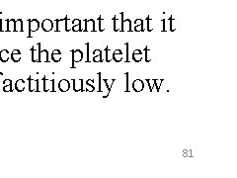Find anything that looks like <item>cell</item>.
Listing matches in <instances>:
<instances>
[{"mask_svg": "<svg viewBox=\"0 0 237 178\" xmlns=\"http://www.w3.org/2000/svg\"><path fill=\"white\" fill-rule=\"evenodd\" d=\"M135 31H136V32H141V31H144L143 30V23L140 24V25H136L135 27Z\"/></svg>", "mask_w": 237, "mask_h": 178, "instance_id": "d590c367", "label": "cell"}, {"mask_svg": "<svg viewBox=\"0 0 237 178\" xmlns=\"http://www.w3.org/2000/svg\"><path fill=\"white\" fill-rule=\"evenodd\" d=\"M86 46H87V52H88V48H89V44H86ZM87 62H89V56H88V55H87Z\"/></svg>", "mask_w": 237, "mask_h": 178, "instance_id": "60d3db41", "label": "cell"}, {"mask_svg": "<svg viewBox=\"0 0 237 178\" xmlns=\"http://www.w3.org/2000/svg\"><path fill=\"white\" fill-rule=\"evenodd\" d=\"M28 81H29V90L31 92H34V91H37L38 92V83H39V79H33L29 77L28 78Z\"/></svg>", "mask_w": 237, "mask_h": 178, "instance_id": "8fae6325", "label": "cell"}, {"mask_svg": "<svg viewBox=\"0 0 237 178\" xmlns=\"http://www.w3.org/2000/svg\"><path fill=\"white\" fill-rule=\"evenodd\" d=\"M0 31H8V20H0Z\"/></svg>", "mask_w": 237, "mask_h": 178, "instance_id": "d4e9b609", "label": "cell"}, {"mask_svg": "<svg viewBox=\"0 0 237 178\" xmlns=\"http://www.w3.org/2000/svg\"><path fill=\"white\" fill-rule=\"evenodd\" d=\"M123 31H127V32H131L132 30V21L129 19H124L122 23V32Z\"/></svg>", "mask_w": 237, "mask_h": 178, "instance_id": "7c38bea8", "label": "cell"}, {"mask_svg": "<svg viewBox=\"0 0 237 178\" xmlns=\"http://www.w3.org/2000/svg\"><path fill=\"white\" fill-rule=\"evenodd\" d=\"M8 31H10V32L15 31V20L14 19L8 20Z\"/></svg>", "mask_w": 237, "mask_h": 178, "instance_id": "83f0119b", "label": "cell"}, {"mask_svg": "<svg viewBox=\"0 0 237 178\" xmlns=\"http://www.w3.org/2000/svg\"><path fill=\"white\" fill-rule=\"evenodd\" d=\"M2 75H3V73H2V72H0V77H1Z\"/></svg>", "mask_w": 237, "mask_h": 178, "instance_id": "b9f144b4", "label": "cell"}, {"mask_svg": "<svg viewBox=\"0 0 237 178\" xmlns=\"http://www.w3.org/2000/svg\"><path fill=\"white\" fill-rule=\"evenodd\" d=\"M80 23H81V20H79V19H74L73 21H72V25L74 26V25H79Z\"/></svg>", "mask_w": 237, "mask_h": 178, "instance_id": "f35d334b", "label": "cell"}, {"mask_svg": "<svg viewBox=\"0 0 237 178\" xmlns=\"http://www.w3.org/2000/svg\"><path fill=\"white\" fill-rule=\"evenodd\" d=\"M124 55L120 50H116L113 52V60H115L116 62H120L123 60Z\"/></svg>", "mask_w": 237, "mask_h": 178, "instance_id": "5bb4252c", "label": "cell"}, {"mask_svg": "<svg viewBox=\"0 0 237 178\" xmlns=\"http://www.w3.org/2000/svg\"><path fill=\"white\" fill-rule=\"evenodd\" d=\"M42 28H43V30L44 31V32H50V31H52V28H53L52 21L50 20V19H44L42 22Z\"/></svg>", "mask_w": 237, "mask_h": 178, "instance_id": "9c48e42d", "label": "cell"}, {"mask_svg": "<svg viewBox=\"0 0 237 178\" xmlns=\"http://www.w3.org/2000/svg\"><path fill=\"white\" fill-rule=\"evenodd\" d=\"M15 89L18 92H22L25 90V81L23 79H18L16 80L15 83Z\"/></svg>", "mask_w": 237, "mask_h": 178, "instance_id": "9a60e30c", "label": "cell"}, {"mask_svg": "<svg viewBox=\"0 0 237 178\" xmlns=\"http://www.w3.org/2000/svg\"><path fill=\"white\" fill-rule=\"evenodd\" d=\"M84 31H87V32H93V31H95V21L93 19L85 20Z\"/></svg>", "mask_w": 237, "mask_h": 178, "instance_id": "30bf717a", "label": "cell"}, {"mask_svg": "<svg viewBox=\"0 0 237 178\" xmlns=\"http://www.w3.org/2000/svg\"><path fill=\"white\" fill-rule=\"evenodd\" d=\"M39 60L41 62H48V52L47 50H43L40 52Z\"/></svg>", "mask_w": 237, "mask_h": 178, "instance_id": "d6986e66", "label": "cell"}, {"mask_svg": "<svg viewBox=\"0 0 237 178\" xmlns=\"http://www.w3.org/2000/svg\"><path fill=\"white\" fill-rule=\"evenodd\" d=\"M73 31V32H79V31H82L81 30V23H80L79 25H74L72 26V29H71Z\"/></svg>", "mask_w": 237, "mask_h": 178, "instance_id": "836d02e7", "label": "cell"}, {"mask_svg": "<svg viewBox=\"0 0 237 178\" xmlns=\"http://www.w3.org/2000/svg\"><path fill=\"white\" fill-rule=\"evenodd\" d=\"M154 80H155V79H146V81L148 82L150 92H152V91H153V88H155V85H154Z\"/></svg>", "mask_w": 237, "mask_h": 178, "instance_id": "1f68e13d", "label": "cell"}, {"mask_svg": "<svg viewBox=\"0 0 237 178\" xmlns=\"http://www.w3.org/2000/svg\"><path fill=\"white\" fill-rule=\"evenodd\" d=\"M106 57H105V60L106 61H111L112 60H113V53H111V51L108 48V47H106Z\"/></svg>", "mask_w": 237, "mask_h": 178, "instance_id": "4316f807", "label": "cell"}, {"mask_svg": "<svg viewBox=\"0 0 237 178\" xmlns=\"http://www.w3.org/2000/svg\"><path fill=\"white\" fill-rule=\"evenodd\" d=\"M102 53V51L101 50H95L93 52V56H98V55H101Z\"/></svg>", "mask_w": 237, "mask_h": 178, "instance_id": "ab89813d", "label": "cell"}, {"mask_svg": "<svg viewBox=\"0 0 237 178\" xmlns=\"http://www.w3.org/2000/svg\"><path fill=\"white\" fill-rule=\"evenodd\" d=\"M183 155H184L185 157H191V150L185 149L184 151H183Z\"/></svg>", "mask_w": 237, "mask_h": 178, "instance_id": "8d00e7d4", "label": "cell"}, {"mask_svg": "<svg viewBox=\"0 0 237 178\" xmlns=\"http://www.w3.org/2000/svg\"><path fill=\"white\" fill-rule=\"evenodd\" d=\"M93 61H94V62H101V61H102V56H101V55L94 56H93Z\"/></svg>", "mask_w": 237, "mask_h": 178, "instance_id": "e575fe53", "label": "cell"}, {"mask_svg": "<svg viewBox=\"0 0 237 178\" xmlns=\"http://www.w3.org/2000/svg\"><path fill=\"white\" fill-rule=\"evenodd\" d=\"M10 57L12 59V60H13V61H15V62L20 61V60H21V57H22L20 51H19V50H14V51H13V52H11Z\"/></svg>", "mask_w": 237, "mask_h": 178, "instance_id": "2e32d148", "label": "cell"}, {"mask_svg": "<svg viewBox=\"0 0 237 178\" xmlns=\"http://www.w3.org/2000/svg\"><path fill=\"white\" fill-rule=\"evenodd\" d=\"M144 88V82L141 79H136L132 82V89L136 92H141Z\"/></svg>", "mask_w": 237, "mask_h": 178, "instance_id": "8992f818", "label": "cell"}, {"mask_svg": "<svg viewBox=\"0 0 237 178\" xmlns=\"http://www.w3.org/2000/svg\"><path fill=\"white\" fill-rule=\"evenodd\" d=\"M142 56H143V53H142V51L140 50H136L132 52V60L136 62H140L142 60Z\"/></svg>", "mask_w": 237, "mask_h": 178, "instance_id": "4fadbf2b", "label": "cell"}, {"mask_svg": "<svg viewBox=\"0 0 237 178\" xmlns=\"http://www.w3.org/2000/svg\"><path fill=\"white\" fill-rule=\"evenodd\" d=\"M83 59V53L80 50H74L72 51V65H71V68H74V64L75 62H79L81 61Z\"/></svg>", "mask_w": 237, "mask_h": 178, "instance_id": "3957f363", "label": "cell"}, {"mask_svg": "<svg viewBox=\"0 0 237 178\" xmlns=\"http://www.w3.org/2000/svg\"><path fill=\"white\" fill-rule=\"evenodd\" d=\"M40 28V22L37 19L29 20V37H31V33L36 32Z\"/></svg>", "mask_w": 237, "mask_h": 178, "instance_id": "5b68a950", "label": "cell"}, {"mask_svg": "<svg viewBox=\"0 0 237 178\" xmlns=\"http://www.w3.org/2000/svg\"><path fill=\"white\" fill-rule=\"evenodd\" d=\"M142 23H143V20H142V19H136V20L135 21V26L140 25V24H142Z\"/></svg>", "mask_w": 237, "mask_h": 178, "instance_id": "74e56055", "label": "cell"}, {"mask_svg": "<svg viewBox=\"0 0 237 178\" xmlns=\"http://www.w3.org/2000/svg\"><path fill=\"white\" fill-rule=\"evenodd\" d=\"M61 57H62V53H61V52H60L59 50H55V51L52 52V59L53 61L59 62V61H60Z\"/></svg>", "mask_w": 237, "mask_h": 178, "instance_id": "ac0fdd59", "label": "cell"}, {"mask_svg": "<svg viewBox=\"0 0 237 178\" xmlns=\"http://www.w3.org/2000/svg\"><path fill=\"white\" fill-rule=\"evenodd\" d=\"M124 20V13H120V17L115 16L113 18V22H114V31L115 32H119V31H122V23Z\"/></svg>", "mask_w": 237, "mask_h": 178, "instance_id": "7a4b0ae2", "label": "cell"}, {"mask_svg": "<svg viewBox=\"0 0 237 178\" xmlns=\"http://www.w3.org/2000/svg\"><path fill=\"white\" fill-rule=\"evenodd\" d=\"M85 91L87 92H94L95 91V86H94V79H88L86 82V89Z\"/></svg>", "mask_w": 237, "mask_h": 178, "instance_id": "44dd1931", "label": "cell"}, {"mask_svg": "<svg viewBox=\"0 0 237 178\" xmlns=\"http://www.w3.org/2000/svg\"><path fill=\"white\" fill-rule=\"evenodd\" d=\"M98 23H99V31L103 32V31L105 30V19L100 16L98 18Z\"/></svg>", "mask_w": 237, "mask_h": 178, "instance_id": "484cf974", "label": "cell"}, {"mask_svg": "<svg viewBox=\"0 0 237 178\" xmlns=\"http://www.w3.org/2000/svg\"><path fill=\"white\" fill-rule=\"evenodd\" d=\"M163 81H164V79H155V80H154V85H155L156 91H157V92H159L161 83H162Z\"/></svg>", "mask_w": 237, "mask_h": 178, "instance_id": "f546056e", "label": "cell"}, {"mask_svg": "<svg viewBox=\"0 0 237 178\" xmlns=\"http://www.w3.org/2000/svg\"><path fill=\"white\" fill-rule=\"evenodd\" d=\"M9 59H10V52H8V50H2L0 52V60L2 62L8 61Z\"/></svg>", "mask_w": 237, "mask_h": 178, "instance_id": "e0dca14e", "label": "cell"}, {"mask_svg": "<svg viewBox=\"0 0 237 178\" xmlns=\"http://www.w3.org/2000/svg\"><path fill=\"white\" fill-rule=\"evenodd\" d=\"M23 21H22L21 19H18V20H15V31L16 32H21V31H23Z\"/></svg>", "mask_w": 237, "mask_h": 178, "instance_id": "7402d4cb", "label": "cell"}, {"mask_svg": "<svg viewBox=\"0 0 237 178\" xmlns=\"http://www.w3.org/2000/svg\"><path fill=\"white\" fill-rule=\"evenodd\" d=\"M72 22H71V20L68 19V17L66 16L65 17V31L66 32H69V31L72 29Z\"/></svg>", "mask_w": 237, "mask_h": 178, "instance_id": "cb8c5ba5", "label": "cell"}, {"mask_svg": "<svg viewBox=\"0 0 237 178\" xmlns=\"http://www.w3.org/2000/svg\"><path fill=\"white\" fill-rule=\"evenodd\" d=\"M59 88L61 92H67L70 89V82L67 79H61L59 83Z\"/></svg>", "mask_w": 237, "mask_h": 178, "instance_id": "52a82bcc", "label": "cell"}, {"mask_svg": "<svg viewBox=\"0 0 237 178\" xmlns=\"http://www.w3.org/2000/svg\"><path fill=\"white\" fill-rule=\"evenodd\" d=\"M169 25H170V31L174 32L176 30V20L172 16L169 18Z\"/></svg>", "mask_w": 237, "mask_h": 178, "instance_id": "603a6c76", "label": "cell"}, {"mask_svg": "<svg viewBox=\"0 0 237 178\" xmlns=\"http://www.w3.org/2000/svg\"><path fill=\"white\" fill-rule=\"evenodd\" d=\"M44 91L55 92V79H47V77H44Z\"/></svg>", "mask_w": 237, "mask_h": 178, "instance_id": "6da1fadb", "label": "cell"}, {"mask_svg": "<svg viewBox=\"0 0 237 178\" xmlns=\"http://www.w3.org/2000/svg\"><path fill=\"white\" fill-rule=\"evenodd\" d=\"M40 52H41V43H39L32 48V61L37 62L39 61Z\"/></svg>", "mask_w": 237, "mask_h": 178, "instance_id": "277c9868", "label": "cell"}, {"mask_svg": "<svg viewBox=\"0 0 237 178\" xmlns=\"http://www.w3.org/2000/svg\"><path fill=\"white\" fill-rule=\"evenodd\" d=\"M146 23H147V30H148L149 32H150V31H152V30H153V27H152L153 22H152V19H151L150 17H147Z\"/></svg>", "mask_w": 237, "mask_h": 178, "instance_id": "4dcf8cb0", "label": "cell"}, {"mask_svg": "<svg viewBox=\"0 0 237 178\" xmlns=\"http://www.w3.org/2000/svg\"><path fill=\"white\" fill-rule=\"evenodd\" d=\"M73 82V89L75 92H82L83 91V79H72Z\"/></svg>", "mask_w": 237, "mask_h": 178, "instance_id": "ba28073f", "label": "cell"}, {"mask_svg": "<svg viewBox=\"0 0 237 178\" xmlns=\"http://www.w3.org/2000/svg\"><path fill=\"white\" fill-rule=\"evenodd\" d=\"M65 30V18L63 19H57L56 20V31L59 32V31Z\"/></svg>", "mask_w": 237, "mask_h": 178, "instance_id": "ffe728a7", "label": "cell"}, {"mask_svg": "<svg viewBox=\"0 0 237 178\" xmlns=\"http://www.w3.org/2000/svg\"><path fill=\"white\" fill-rule=\"evenodd\" d=\"M3 91L4 92H12V84L3 85Z\"/></svg>", "mask_w": 237, "mask_h": 178, "instance_id": "d6a6232c", "label": "cell"}, {"mask_svg": "<svg viewBox=\"0 0 237 178\" xmlns=\"http://www.w3.org/2000/svg\"><path fill=\"white\" fill-rule=\"evenodd\" d=\"M144 52H145V61H146V62H149V61L151 60V53H150L149 48H147V47H145Z\"/></svg>", "mask_w": 237, "mask_h": 178, "instance_id": "f1b7e54d", "label": "cell"}]
</instances>
